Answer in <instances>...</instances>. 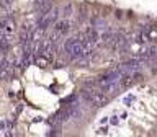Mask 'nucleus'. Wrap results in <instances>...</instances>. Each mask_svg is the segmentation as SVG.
Masks as SVG:
<instances>
[{
    "mask_svg": "<svg viewBox=\"0 0 157 137\" xmlns=\"http://www.w3.org/2000/svg\"><path fill=\"white\" fill-rule=\"evenodd\" d=\"M80 96L85 103L93 105V106H103L108 101L105 93H101L98 90H93V88H83V90L80 91Z\"/></svg>",
    "mask_w": 157,
    "mask_h": 137,
    "instance_id": "nucleus-1",
    "label": "nucleus"
},
{
    "mask_svg": "<svg viewBox=\"0 0 157 137\" xmlns=\"http://www.w3.org/2000/svg\"><path fill=\"white\" fill-rule=\"evenodd\" d=\"M111 124H118V119H116V117H115V116H113V117H111Z\"/></svg>",
    "mask_w": 157,
    "mask_h": 137,
    "instance_id": "nucleus-10",
    "label": "nucleus"
},
{
    "mask_svg": "<svg viewBox=\"0 0 157 137\" xmlns=\"http://www.w3.org/2000/svg\"><path fill=\"white\" fill-rule=\"evenodd\" d=\"M118 87H120V83H118V82H113V83H106V85H101V93H111V91H115Z\"/></svg>",
    "mask_w": 157,
    "mask_h": 137,
    "instance_id": "nucleus-5",
    "label": "nucleus"
},
{
    "mask_svg": "<svg viewBox=\"0 0 157 137\" xmlns=\"http://www.w3.org/2000/svg\"><path fill=\"white\" fill-rule=\"evenodd\" d=\"M34 62H36V64H38V65H39V67H46L49 61H48V59H46V57H43V56H39V57H36V59H34Z\"/></svg>",
    "mask_w": 157,
    "mask_h": 137,
    "instance_id": "nucleus-7",
    "label": "nucleus"
},
{
    "mask_svg": "<svg viewBox=\"0 0 157 137\" xmlns=\"http://www.w3.org/2000/svg\"><path fill=\"white\" fill-rule=\"evenodd\" d=\"M147 36H149V39H157V29H149Z\"/></svg>",
    "mask_w": 157,
    "mask_h": 137,
    "instance_id": "nucleus-8",
    "label": "nucleus"
},
{
    "mask_svg": "<svg viewBox=\"0 0 157 137\" xmlns=\"http://www.w3.org/2000/svg\"><path fill=\"white\" fill-rule=\"evenodd\" d=\"M71 12H72V5H67V7L64 8V15H66V17H69V15H71Z\"/></svg>",
    "mask_w": 157,
    "mask_h": 137,
    "instance_id": "nucleus-9",
    "label": "nucleus"
},
{
    "mask_svg": "<svg viewBox=\"0 0 157 137\" xmlns=\"http://www.w3.org/2000/svg\"><path fill=\"white\" fill-rule=\"evenodd\" d=\"M134 82H136V78H134L132 73H124V75H121V78H120V87L128 88V87H131Z\"/></svg>",
    "mask_w": 157,
    "mask_h": 137,
    "instance_id": "nucleus-4",
    "label": "nucleus"
},
{
    "mask_svg": "<svg viewBox=\"0 0 157 137\" xmlns=\"http://www.w3.org/2000/svg\"><path fill=\"white\" fill-rule=\"evenodd\" d=\"M69 31V21L67 20H61V21H56V24H54V33L57 34V36H64Z\"/></svg>",
    "mask_w": 157,
    "mask_h": 137,
    "instance_id": "nucleus-3",
    "label": "nucleus"
},
{
    "mask_svg": "<svg viewBox=\"0 0 157 137\" xmlns=\"http://www.w3.org/2000/svg\"><path fill=\"white\" fill-rule=\"evenodd\" d=\"M8 47H10L8 38L7 36H2V38H0V51H8Z\"/></svg>",
    "mask_w": 157,
    "mask_h": 137,
    "instance_id": "nucleus-6",
    "label": "nucleus"
},
{
    "mask_svg": "<svg viewBox=\"0 0 157 137\" xmlns=\"http://www.w3.org/2000/svg\"><path fill=\"white\" fill-rule=\"evenodd\" d=\"M56 20H57V10L54 8V10H51L49 13L44 15V17L39 18V28H41V29H46L49 24H52Z\"/></svg>",
    "mask_w": 157,
    "mask_h": 137,
    "instance_id": "nucleus-2",
    "label": "nucleus"
}]
</instances>
